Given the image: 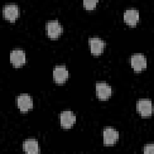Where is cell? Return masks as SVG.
<instances>
[{
    "label": "cell",
    "mask_w": 154,
    "mask_h": 154,
    "mask_svg": "<svg viewBox=\"0 0 154 154\" xmlns=\"http://www.w3.org/2000/svg\"><path fill=\"white\" fill-rule=\"evenodd\" d=\"M137 111L143 117L150 116L152 114L153 107L152 101L149 99H140L137 102Z\"/></svg>",
    "instance_id": "1"
},
{
    "label": "cell",
    "mask_w": 154,
    "mask_h": 154,
    "mask_svg": "<svg viewBox=\"0 0 154 154\" xmlns=\"http://www.w3.org/2000/svg\"><path fill=\"white\" fill-rule=\"evenodd\" d=\"M45 27L48 36L52 38L58 37L63 30V26L57 20L48 21L46 22Z\"/></svg>",
    "instance_id": "2"
},
{
    "label": "cell",
    "mask_w": 154,
    "mask_h": 154,
    "mask_svg": "<svg viewBox=\"0 0 154 154\" xmlns=\"http://www.w3.org/2000/svg\"><path fill=\"white\" fill-rule=\"evenodd\" d=\"M17 105L19 109L22 112H26L33 107V102L31 97L26 93L19 95L16 99Z\"/></svg>",
    "instance_id": "3"
},
{
    "label": "cell",
    "mask_w": 154,
    "mask_h": 154,
    "mask_svg": "<svg viewBox=\"0 0 154 154\" xmlns=\"http://www.w3.org/2000/svg\"><path fill=\"white\" fill-rule=\"evenodd\" d=\"M131 64L135 71L140 72L147 66L146 57L141 54H135L131 57Z\"/></svg>",
    "instance_id": "4"
},
{
    "label": "cell",
    "mask_w": 154,
    "mask_h": 154,
    "mask_svg": "<svg viewBox=\"0 0 154 154\" xmlns=\"http://www.w3.org/2000/svg\"><path fill=\"white\" fill-rule=\"evenodd\" d=\"M88 44L91 53L95 55H98L102 53L105 45V42L100 38L97 37L89 38Z\"/></svg>",
    "instance_id": "5"
},
{
    "label": "cell",
    "mask_w": 154,
    "mask_h": 154,
    "mask_svg": "<svg viewBox=\"0 0 154 154\" xmlns=\"http://www.w3.org/2000/svg\"><path fill=\"white\" fill-rule=\"evenodd\" d=\"M60 119L61 126L67 129L72 127L76 122V116L72 111L66 110L61 112Z\"/></svg>",
    "instance_id": "6"
},
{
    "label": "cell",
    "mask_w": 154,
    "mask_h": 154,
    "mask_svg": "<svg viewBox=\"0 0 154 154\" xmlns=\"http://www.w3.org/2000/svg\"><path fill=\"white\" fill-rule=\"evenodd\" d=\"M69 76V71L65 66H56L53 70V78L58 84L64 82Z\"/></svg>",
    "instance_id": "7"
},
{
    "label": "cell",
    "mask_w": 154,
    "mask_h": 154,
    "mask_svg": "<svg viewBox=\"0 0 154 154\" xmlns=\"http://www.w3.org/2000/svg\"><path fill=\"white\" fill-rule=\"evenodd\" d=\"M119 134L117 131L112 128H106L103 131V143L105 145H112L119 139Z\"/></svg>",
    "instance_id": "8"
},
{
    "label": "cell",
    "mask_w": 154,
    "mask_h": 154,
    "mask_svg": "<svg viewBox=\"0 0 154 154\" xmlns=\"http://www.w3.org/2000/svg\"><path fill=\"white\" fill-rule=\"evenodd\" d=\"M96 94L100 99H106L112 94L111 87L105 82H97L96 84Z\"/></svg>",
    "instance_id": "9"
},
{
    "label": "cell",
    "mask_w": 154,
    "mask_h": 154,
    "mask_svg": "<svg viewBox=\"0 0 154 154\" xmlns=\"http://www.w3.org/2000/svg\"><path fill=\"white\" fill-rule=\"evenodd\" d=\"M10 59L14 66H20L26 61L25 52L20 49H13L10 52Z\"/></svg>",
    "instance_id": "10"
},
{
    "label": "cell",
    "mask_w": 154,
    "mask_h": 154,
    "mask_svg": "<svg viewBox=\"0 0 154 154\" xmlns=\"http://www.w3.org/2000/svg\"><path fill=\"white\" fill-rule=\"evenodd\" d=\"M2 13L6 19L10 21H14L19 16V9L16 4H8L4 6Z\"/></svg>",
    "instance_id": "11"
},
{
    "label": "cell",
    "mask_w": 154,
    "mask_h": 154,
    "mask_svg": "<svg viewBox=\"0 0 154 154\" xmlns=\"http://www.w3.org/2000/svg\"><path fill=\"white\" fill-rule=\"evenodd\" d=\"M123 17L125 21L129 25H135L139 20V11L134 8H128L124 12Z\"/></svg>",
    "instance_id": "12"
},
{
    "label": "cell",
    "mask_w": 154,
    "mask_h": 154,
    "mask_svg": "<svg viewBox=\"0 0 154 154\" xmlns=\"http://www.w3.org/2000/svg\"><path fill=\"white\" fill-rule=\"evenodd\" d=\"M23 149L28 153H37L39 152L38 143L34 139H28L23 143Z\"/></svg>",
    "instance_id": "13"
},
{
    "label": "cell",
    "mask_w": 154,
    "mask_h": 154,
    "mask_svg": "<svg viewBox=\"0 0 154 154\" xmlns=\"http://www.w3.org/2000/svg\"><path fill=\"white\" fill-rule=\"evenodd\" d=\"M98 2V0H84L83 1V5L88 9H92L96 7V3Z\"/></svg>",
    "instance_id": "14"
},
{
    "label": "cell",
    "mask_w": 154,
    "mask_h": 154,
    "mask_svg": "<svg viewBox=\"0 0 154 154\" xmlns=\"http://www.w3.org/2000/svg\"><path fill=\"white\" fill-rule=\"evenodd\" d=\"M143 152L145 153H153L154 152V146L153 144H148L144 147Z\"/></svg>",
    "instance_id": "15"
}]
</instances>
